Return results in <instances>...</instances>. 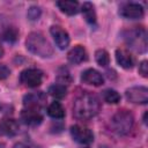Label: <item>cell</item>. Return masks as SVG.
Wrapping results in <instances>:
<instances>
[{
    "mask_svg": "<svg viewBox=\"0 0 148 148\" xmlns=\"http://www.w3.org/2000/svg\"><path fill=\"white\" fill-rule=\"evenodd\" d=\"M99 109L98 98L90 92H84L74 101L73 113L80 120H89L99 112Z\"/></svg>",
    "mask_w": 148,
    "mask_h": 148,
    "instance_id": "6da1fadb",
    "label": "cell"
},
{
    "mask_svg": "<svg viewBox=\"0 0 148 148\" xmlns=\"http://www.w3.org/2000/svg\"><path fill=\"white\" fill-rule=\"evenodd\" d=\"M27 49L32 53L42 58H49L53 54V47L50 44V42L46 39V37L38 31L31 32L28 35V38L25 40Z\"/></svg>",
    "mask_w": 148,
    "mask_h": 148,
    "instance_id": "7a4b0ae2",
    "label": "cell"
},
{
    "mask_svg": "<svg viewBox=\"0 0 148 148\" xmlns=\"http://www.w3.org/2000/svg\"><path fill=\"white\" fill-rule=\"evenodd\" d=\"M134 125V117L127 110H119L111 118V128L119 135L128 134Z\"/></svg>",
    "mask_w": 148,
    "mask_h": 148,
    "instance_id": "3957f363",
    "label": "cell"
},
{
    "mask_svg": "<svg viewBox=\"0 0 148 148\" xmlns=\"http://www.w3.org/2000/svg\"><path fill=\"white\" fill-rule=\"evenodd\" d=\"M125 40L128 46L135 52L143 53L147 50V34L146 30L142 28H134L126 31Z\"/></svg>",
    "mask_w": 148,
    "mask_h": 148,
    "instance_id": "277c9868",
    "label": "cell"
},
{
    "mask_svg": "<svg viewBox=\"0 0 148 148\" xmlns=\"http://www.w3.org/2000/svg\"><path fill=\"white\" fill-rule=\"evenodd\" d=\"M20 81L25 87L36 88L43 81V73L37 68H27L20 74Z\"/></svg>",
    "mask_w": 148,
    "mask_h": 148,
    "instance_id": "5b68a950",
    "label": "cell"
},
{
    "mask_svg": "<svg viewBox=\"0 0 148 148\" xmlns=\"http://www.w3.org/2000/svg\"><path fill=\"white\" fill-rule=\"evenodd\" d=\"M46 103V95L43 91H34L27 94L23 97L24 109H35L40 110Z\"/></svg>",
    "mask_w": 148,
    "mask_h": 148,
    "instance_id": "8992f818",
    "label": "cell"
},
{
    "mask_svg": "<svg viewBox=\"0 0 148 148\" xmlns=\"http://www.w3.org/2000/svg\"><path fill=\"white\" fill-rule=\"evenodd\" d=\"M71 134L72 138L81 145H89L94 141V134L92 132L82 125H74L71 127Z\"/></svg>",
    "mask_w": 148,
    "mask_h": 148,
    "instance_id": "52a82bcc",
    "label": "cell"
},
{
    "mask_svg": "<svg viewBox=\"0 0 148 148\" xmlns=\"http://www.w3.org/2000/svg\"><path fill=\"white\" fill-rule=\"evenodd\" d=\"M126 98L134 104H146L148 102V89L142 86L131 87L126 90Z\"/></svg>",
    "mask_w": 148,
    "mask_h": 148,
    "instance_id": "ba28073f",
    "label": "cell"
},
{
    "mask_svg": "<svg viewBox=\"0 0 148 148\" xmlns=\"http://www.w3.org/2000/svg\"><path fill=\"white\" fill-rule=\"evenodd\" d=\"M119 14L125 18H131V20L141 18L143 16V7L136 2H127L120 7Z\"/></svg>",
    "mask_w": 148,
    "mask_h": 148,
    "instance_id": "9c48e42d",
    "label": "cell"
},
{
    "mask_svg": "<svg viewBox=\"0 0 148 148\" xmlns=\"http://www.w3.org/2000/svg\"><path fill=\"white\" fill-rule=\"evenodd\" d=\"M51 36L53 37V40L56 43V45L60 49V50H65L68 45H69V35L66 30H64L59 25H52L50 29Z\"/></svg>",
    "mask_w": 148,
    "mask_h": 148,
    "instance_id": "30bf717a",
    "label": "cell"
},
{
    "mask_svg": "<svg viewBox=\"0 0 148 148\" xmlns=\"http://www.w3.org/2000/svg\"><path fill=\"white\" fill-rule=\"evenodd\" d=\"M21 119L25 125L29 126H37L42 123L43 116L39 110L35 109H23L21 112Z\"/></svg>",
    "mask_w": 148,
    "mask_h": 148,
    "instance_id": "8fae6325",
    "label": "cell"
},
{
    "mask_svg": "<svg viewBox=\"0 0 148 148\" xmlns=\"http://www.w3.org/2000/svg\"><path fill=\"white\" fill-rule=\"evenodd\" d=\"M81 80H82L83 83H87V84H90V86H95V87L102 86L103 82H104V79H103L102 74L98 71L94 69V68H88L84 72H82Z\"/></svg>",
    "mask_w": 148,
    "mask_h": 148,
    "instance_id": "7c38bea8",
    "label": "cell"
},
{
    "mask_svg": "<svg viewBox=\"0 0 148 148\" xmlns=\"http://www.w3.org/2000/svg\"><path fill=\"white\" fill-rule=\"evenodd\" d=\"M116 60L118 65L125 69H130L134 65V58L126 49H118L116 51Z\"/></svg>",
    "mask_w": 148,
    "mask_h": 148,
    "instance_id": "4fadbf2b",
    "label": "cell"
},
{
    "mask_svg": "<svg viewBox=\"0 0 148 148\" xmlns=\"http://www.w3.org/2000/svg\"><path fill=\"white\" fill-rule=\"evenodd\" d=\"M67 58H68L69 62H72L74 65H79V64L87 60V51L83 46L76 45L68 52Z\"/></svg>",
    "mask_w": 148,
    "mask_h": 148,
    "instance_id": "5bb4252c",
    "label": "cell"
},
{
    "mask_svg": "<svg viewBox=\"0 0 148 148\" xmlns=\"http://www.w3.org/2000/svg\"><path fill=\"white\" fill-rule=\"evenodd\" d=\"M58 8L67 14V15H75L79 13L80 10V5L77 1H73V0H62V1H58L57 2Z\"/></svg>",
    "mask_w": 148,
    "mask_h": 148,
    "instance_id": "9a60e30c",
    "label": "cell"
},
{
    "mask_svg": "<svg viewBox=\"0 0 148 148\" xmlns=\"http://www.w3.org/2000/svg\"><path fill=\"white\" fill-rule=\"evenodd\" d=\"M18 130H20V126L15 119H5L0 125V131L8 136L16 135L18 133Z\"/></svg>",
    "mask_w": 148,
    "mask_h": 148,
    "instance_id": "2e32d148",
    "label": "cell"
},
{
    "mask_svg": "<svg viewBox=\"0 0 148 148\" xmlns=\"http://www.w3.org/2000/svg\"><path fill=\"white\" fill-rule=\"evenodd\" d=\"M81 12L83 14V17L84 20L90 23V24H94L96 22V13H95V8H94V5L90 3V2H84L81 7Z\"/></svg>",
    "mask_w": 148,
    "mask_h": 148,
    "instance_id": "e0dca14e",
    "label": "cell"
},
{
    "mask_svg": "<svg viewBox=\"0 0 148 148\" xmlns=\"http://www.w3.org/2000/svg\"><path fill=\"white\" fill-rule=\"evenodd\" d=\"M47 114L54 119H62L65 117V109L59 102H52L47 108Z\"/></svg>",
    "mask_w": 148,
    "mask_h": 148,
    "instance_id": "ac0fdd59",
    "label": "cell"
},
{
    "mask_svg": "<svg viewBox=\"0 0 148 148\" xmlns=\"http://www.w3.org/2000/svg\"><path fill=\"white\" fill-rule=\"evenodd\" d=\"M49 94L53 97V98H57V99H61L66 96L67 94V88L64 86V84H60V83H54L52 84L50 88H49Z\"/></svg>",
    "mask_w": 148,
    "mask_h": 148,
    "instance_id": "d6986e66",
    "label": "cell"
},
{
    "mask_svg": "<svg viewBox=\"0 0 148 148\" xmlns=\"http://www.w3.org/2000/svg\"><path fill=\"white\" fill-rule=\"evenodd\" d=\"M95 59H96V62L102 67H106L110 62L109 53L103 49H99L95 52Z\"/></svg>",
    "mask_w": 148,
    "mask_h": 148,
    "instance_id": "ffe728a7",
    "label": "cell"
},
{
    "mask_svg": "<svg viewBox=\"0 0 148 148\" xmlns=\"http://www.w3.org/2000/svg\"><path fill=\"white\" fill-rule=\"evenodd\" d=\"M103 98L109 104H117L120 101V95L114 89H106L103 91Z\"/></svg>",
    "mask_w": 148,
    "mask_h": 148,
    "instance_id": "44dd1931",
    "label": "cell"
},
{
    "mask_svg": "<svg viewBox=\"0 0 148 148\" xmlns=\"http://www.w3.org/2000/svg\"><path fill=\"white\" fill-rule=\"evenodd\" d=\"M40 14H42V10L39 7L37 6H31L29 9H28V13H27V16L30 21H37L39 17H40Z\"/></svg>",
    "mask_w": 148,
    "mask_h": 148,
    "instance_id": "7402d4cb",
    "label": "cell"
},
{
    "mask_svg": "<svg viewBox=\"0 0 148 148\" xmlns=\"http://www.w3.org/2000/svg\"><path fill=\"white\" fill-rule=\"evenodd\" d=\"M17 35H18L17 34V30L15 28L10 27V28H7L5 30V32H3V39L7 40V42H14V40H16Z\"/></svg>",
    "mask_w": 148,
    "mask_h": 148,
    "instance_id": "603a6c76",
    "label": "cell"
},
{
    "mask_svg": "<svg viewBox=\"0 0 148 148\" xmlns=\"http://www.w3.org/2000/svg\"><path fill=\"white\" fill-rule=\"evenodd\" d=\"M58 80L60 81V84H67L69 81H71V76H69V73L66 71V69H64V72H60L59 74H58Z\"/></svg>",
    "mask_w": 148,
    "mask_h": 148,
    "instance_id": "cb8c5ba5",
    "label": "cell"
},
{
    "mask_svg": "<svg viewBox=\"0 0 148 148\" xmlns=\"http://www.w3.org/2000/svg\"><path fill=\"white\" fill-rule=\"evenodd\" d=\"M139 73L143 77L148 76V62H147V60H143V61L140 62V65H139Z\"/></svg>",
    "mask_w": 148,
    "mask_h": 148,
    "instance_id": "d4e9b609",
    "label": "cell"
},
{
    "mask_svg": "<svg viewBox=\"0 0 148 148\" xmlns=\"http://www.w3.org/2000/svg\"><path fill=\"white\" fill-rule=\"evenodd\" d=\"M10 75V69L6 65H0V80L7 79Z\"/></svg>",
    "mask_w": 148,
    "mask_h": 148,
    "instance_id": "484cf974",
    "label": "cell"
},
{
    "mask_svg": "<svg viewBox=\"0 0 148 148\" xmlns=\"http://www.w3.org/2000/svg\"><path fill=\"white\" fill-rule=\"evenodd\" d=\"M13 148H36L35 146H32L31 143H25V142H20V143H16Z\"/></svg>",
    "mask_w": 148,
    "mask_h": 148,
    "instance_id": "4316f807",
    "label": "cell"
},
{
    "mask_svg": "<svg viewBox=\"0 0 148 148\" xmlns=\"http://www.w3.org/2000/svg\"><path fill=\"white\" fill-rule=\"evenodd\" d=\"M2 54H3V50H2V47L0 46V58L2 57Z\"/></svg>",
    "mask_w": 148,
    "mask_h": 148,
    "instance_id": "83f0119b",
    "label": "cell"
},
{
    "mask_svg": "<svg viewBox=\"0 0 148 148\" xmlns=\"http://www.w3.org/2000/svg\"><path fill=\"white\" fill-rule=\"evenodd\" d=\"M0 148H6V147H5V145H3V143H0Z\"/></svg>",
    "mask_w": 148,
    "mask_h": 148,
    "instance_id": "f1b7e54d",
    "label": "cell"
}]
</instances>
